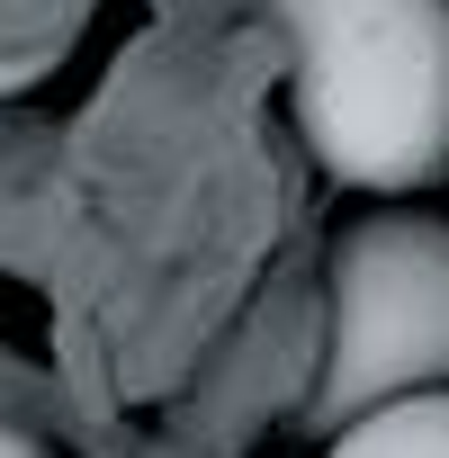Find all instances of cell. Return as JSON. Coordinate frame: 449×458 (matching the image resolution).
I'll return each mask as SVG.
<instances>
[{
	"label": "cell",
	"instance_id": "cell-1",
	"mask_svg": "<svg viewBox=\"0 0 449 458\" xmlns=\"http://www.w3.org/2000/svg\"><path fill=\"white\" fill-rule=\"evenodd\" d=\"M315 162L351 189H422L449 162V0H270Z\"/></svg>",
	"mask_w": 449,
	"mask_h": 458
},
{
	"label": "cell",
	"instance_id": "cell-2",
	"mask_svg": "<svg viewBox=\"0 0 449 458\" xmlns=\"http://www.w3.org/2000/svg\"><path fill=\"white\" fill-rule=\"evenodd\" d=\"M422 386H449V216L386 207L333 243V360L306 413L342 431Z\"/></svg>",
	"mask_w": 449,
	"mask_h": 458
},
{
	"label": "cell",
	"instance_id": "cell-3",
	"mask_svg": "<svg viewBox=\"0 0 449 458\" xmlns=\"http://www.w3.org/2000/svg\"><path fill=\"white\" fill-rule=\"evenodd\" d=\"M333 458H449V386H422V395H395L342 422Z\"/></svg>",
	"mask_w": 449,
	"mask_h": 458
},
{
	"label": "cell",
	"instance_id": "cell-4",
	"mask_svg": "<svg viewBox=\"0 0 449 458\" xmlns=\"http://www.w3.org/2000/svg\"><path fill=\"white\" fill-rule=\"evenodd\" d=\"M0 458H46V449H37L28 431H10V422H0Z\"/></svg>",
	"mask_w": 449,
	"mask_h": 458
},
{
	"label": "cell",
	"instance_id": "cell-5",
	"mask_svg": "<svg viewBox=\"0 0 449 458\" xmlns=\"http://www.w3.org/2000/svg\"><path fill=\"white\" fill-rule=\"evenodd\" d=\"M19 81H37V64H0V90H19Z\"/></svg>",
	"mask_w": 449,
	"mask_h": 458
}]
</instances>
